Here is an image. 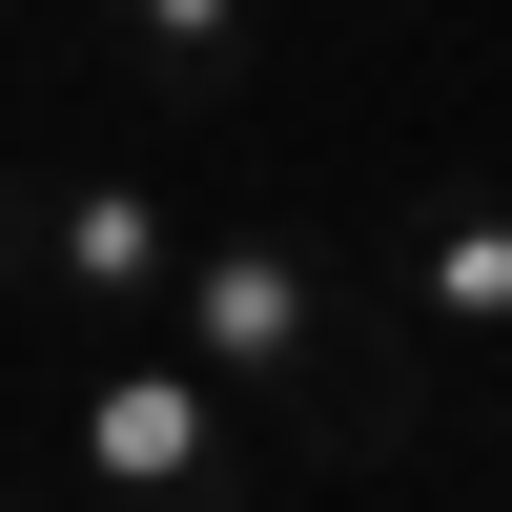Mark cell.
Wrapping results in <instances>:
<instances>
[{
	"label": "cell",
	"mask_w": 512,
	"mask_h": 512,
	"mask_svg": "<svg viewBox=\"0 0 512 512\" xmlns=\"http://www.w3.org/2000/svg\"><path fill=\"white\" fill-rule=\"evenodd\" d=\"M164 349H185L246 431H328V451H390V431H410V349H390V308H349V287H328V246H287V226H205Z\"/></svg>",
	"instance_id": "obj_1"
},
{
	"label": "cell",
	"mask_w": 512,
	"mask_h": 512,
	"mask_svg": "<svg viewBox=\"0 0 512 512\" xmlns=\"http://www.w3.org/2000/svg\"><path fill=\"white\" fill-rule=\"evenodd\" d=\"M82 492L103 512H246V410L185 349H103L82 369Z\"/></svg>",
	"instance_id": "obj_2"
},
{
	"label": "cell",
	"mask_w": 512,
	"mask_h": 512,
	"mask_svg": "<svg viewBox=\"0 0 512 512\" xmlns=\"http://www.w3.org/2000/svg\"><path fill=\"white\" fill-rule=\"evenodd\" d=\"M185 246H205V226L144 185V164H62V185H41V287H62L103 349H164V308H185Z\"/></svg>",
	"instance_id": "obj_3"
},
{
	"label": "cell",
	"mask_w": 512,
	"mask_h": 512,
	"mask_svg": "<svg viewBox=\"0 0 512 512\" xmlns=\"http://www.w3.org/2000/svg\"><path fill=\"white\" fill-rule=\"evenodd\" d=\"M103 62H123L144 123H205V103H246V62H267V0H103Z\"/></svg>",
	"instance_id": "obj_4"
},
{
	"label": "cell",
	"mask_w": 512,
	"mask_h": 512,
	"mask_svg": "<svg viewBox=\"0 0 512 512\" xmlns=\"http://www.w3.org/2000/svg\"><path fill=\"white\" fill-rule=\"evenodd\" d=\"M410 308L512 349V205H431V246H410Z\"/></svg>",
	"instance_id": "obj_5"
},
{
	"label": "cell",
	"mask_w": 512,
	"mask_h": 512,
	"mask_svg": "<svg viewBox=\"0 0 512 512\" xmlns=\"http://www.w3.org/2000/svg\"><path fill=\"white\" fill-rule=\"evenodd\" d=\"M21 267H41V185L0 164V287H21Z\"/></svg>",
	"instance_id": "obj_6"
},
{
	"label": "cell",
	"mask_w": 512,
	"mask_h": 512,
	"mask_svg": "<svg viewBox=\"0 0 512 512\" xmlns=\"http://www.w3.org/2000/svg\"><path fill=\"white\" fill-rule=\"evenodd\" d=\"M492 512H512V472H492Z\"/></svg>",
	"instance_id": "obj_7"
},
{
	"label": "cell",
	"mask_w": 512,
	"mask_h": 512,
	"mask_svg": "<svg viewBox=\"0 0 512 512\" xmlns=\"http://www.w3.org/2000/svg\"><path fill=\"white\" fill-rule=\"evenodd\" d=\"M82 21H103V0H82Z\"/></svg>",
	"instance_id": "obj_8"
}]
</instances>
